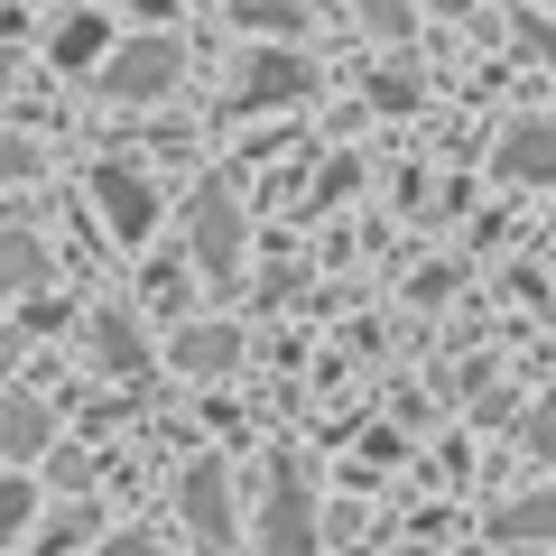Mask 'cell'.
<instances>
[{"mask_svg": "<svg viewBox=\"0 0 556 556\" xmlns=\"http://www.w3.org/2000/svg\"><path fill=\"white\" fill-rule=\"evenodd\" d=\"M186 251L204 260V278H232L241 251H251V223H241L232 186H195V204H186Z\"/></svg>", "mask_w": 556, "mask_h": 556, "instance_id": "cell-1", "label": "cell"}, {"mask_svg": "<svg viewBox=\"0 0 556 556\" xmlns=\"http://www.w3.org/2000/svg\"><path fill=\"white\" fill-rule=\"evenodd\" d=\"M306 84H316V65L298 47H251L232 75V112H288V102H306Z\"/></svg>", "mask_w": 556, "mask_h": 556, "instance_id": "cell-2", "label": "cell"}, {"mask_svg": "<svg viewBox=\"0 0 556 556\" xmlns=\"http://www.w3.org/2000/svg\"><path fill=\"white\" fill-rule=\"evenodd\" d=\"M177 84V38H130L102 56V102H159Z\"/></svg>", "mask_w": 556, "mask_h": 556, "instance_id": "cell-3", "label": "cell"}, {"mask_svg": "<svg viewBox=\"0 0 556 556\" xmlns=\"http://www.w3.org/2000/svg\"><path fill=\"white\" fill-rule=\"evenodd\" d=\"M251 556H316V501H306L298 473L269 482V510H260V529H251Z\"/></svg>", "mask_w": 556, "mask_h": 556, "instance_id": "cell-4", "label": "cell"}, {"mask_svg": "<svg viewBox=\"0 0 556 556\" xmlns=\"http://www.w3.org/2000/svg\"><path fill=\"white\" fill-rule=\"evenodd\" d=\"M177 510H186V529H195V547H223V538H232V482H223V464H214V455L186 464Z\"/></svg>", "mask_w": 556, "mask_h": 556, "instance_id": "cell-5", "label": "cell"}, {"mask_svg": "<svg viewBox=\"0 0 556 556\" xmlns=\"http://www.w3.org/2000/svg\"><path fill=\"white\" fill-rule=\"evenodd\" d=\"M93 204L112 214V232H121V241H149V232H159V195H149V186H139L121 159H102V167H93Z\"/></svg>", "mask_w": 556, "mask_h": 556, "instance_id": "cell-6", "label": "cell"}, {"mask_svg": "<svg viewBox=\"0 0 556 556\" xmlns=\"http://www.w3.org/2000/svg\"><path fill=\"white\" fill-rule=\"evenodd\" d=\"M47 445H56V408L28 399V390H10L0 399V464H38Z\"/></svg>", "mask_w": 556, "mask_h": 556, "instance_id": "cell-7", "label": "cell"}, {"mask_svg": "<svg viewBox=\"0 0 556 556\" xmlns=\"http://www.w3.org/2000/svg\"><path fill=\"white\" fill-rule=\"evenodd\" d=\"M501 177L510 186H547L556 177V121H510V130H501Z\"/></svg>", "mask_w": 556, "mask_h": 556, "instance_id": "cell-8", "label": "cell"}, {"mask_svg": "<svg viewBox=\"0 0 556 556\" xmlns=\"http://www.w3.org/2000/svg\"><path fill=\"white\" fill-rule=\"evenodd\" d=\"M93 362H102V371H121V380L149 371V343H139L130 306H102V316H93Z\"/></svg>", "mask_w": 556, "mask_h": 556, "instance_id": "cell-9", "label": "cell"}, {"mask_svg": "<svg viewBox=\"0 0 556 556\" xmlns=\"http://www.w3.org/2000/svg\"><path fill=\"white\" fill-rule=\"evenodd\" d=\"M510 547H556V492H529V501H501V519H492Z\"/></svg>", "mask_w": 556, "mask_h": 556, "instance_id": "cell-10", "label": "cell"}, {"mask_svg": "<svg viewBox=\"0 0 556 556\" xmlns=\"http://www.w3.org/2000/svg\"><path fill=\"white\" fill-rule=\"evenodd\" d=\"M232 362H241L232 325H186V334H177V371H232Z\"/></svg>", "mask_w": 556, "mask_h": 556, "instance_id": "cell-11", "label": "cell"}, {"mask_svg": "<svg viewBox=\"0 0 556 556\" xmlns=\"http://www.w3.org/2000/svg\"><path fill=\"white\" fill-rule=\"evenodd\" d=\"M38 269H47L38 232H28V223H0V298H10V288H28Z\"/></svg>", "mask_w": 556, "mask_h": 556, "instance_id": "cell-12", "label": "cell"}, {"mask_svg": "<svg viewBox=\"0 0 556 556\" xmlns=\"http://www.w3.org/2000/svg\"><path fill=\"white\" fill-rule=\"evenodd\" d=\"M112 56V38H102V10H75V20L56 28V65H102Z\"/></svg>", "mask_w": 556, "mask_h": 556, "instance_id": "cell-13", "label": "cell"}, {"mask_svg": "<svg viewBox=\"0 0 556 556\" xmlns=\"http://www.w3.org/2000/svg\"><path fill=\"white\" fill-rule=\"evenodd\" d=\"M362 28H371V38H399V28H408V0H362Z\"/></svg>", "mask_w": 556, "mask_h": 556, "instance_id": "cell-14", "label": "cell"}, {"mask_svg": "<svg viewBox=\"0 0 556 556\" xmlns=\"http://www.w3.org/2000/svg\"><path fill=\"white\" fill-rule=\"evenodd\" d=\"M529 445H556V399H547V408L529 417Z\"/></svg>", "mask_w": 556, "mask_h": 556, "instance_id": "cell-15", "label": "cell"}, {"mask_svg": "<svg viewBox=\"0 0 556 556\" xmlns=\"http://www.w3.org/2000/svg\"><path fill=\"white\" fill-rule=\"evenodd\" d=\"M102 556H159V538H112Z\"/></svg>", "mask_w": 556, "mask_h": 556, "instance_id": "cell-16", "label": "cell"}, {"mask_svg": "<svg viewBox=\"0 0 556 556\" xmlns=\"http://www.w3.org/2000/svg\"><path fill=\"white\" fill-rule=\"evenodd\" d=\"M437 10H455V20H473V0H437Z\"/></svg>", "mask_w": 556, "mask_h": 556, "instance_id": "cell-17", "label": "cell"}]
</instances>
